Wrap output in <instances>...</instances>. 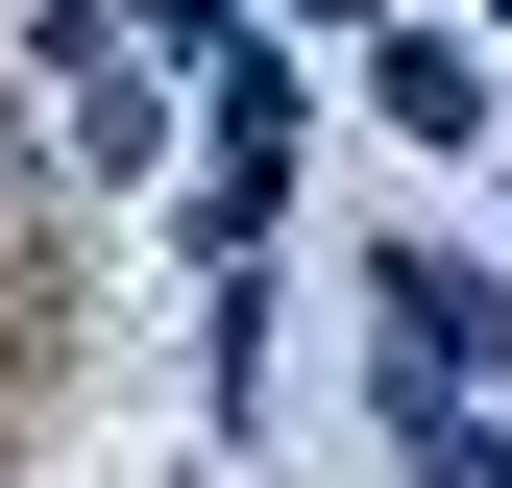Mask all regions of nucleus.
<instances>
[{
	"instance_id": "f257e3e1",
	"label": "nucleus",
	"mask_w": 512,
	"mask_h": 488,
	"mask_svg": "<svg viewBox=\"0 0 512 488\" xmlns=\"http://www.w3.org/2000/svg\"><path fill=\"white\" fill-rule=\"evenodd\" d=\"M366 98H391L415 147H464V122H488V74H464V49H439V25H391V49H366Z\"/></svg>"
},
{
	"instance_id": "f03ea898",
	"label": "nucleus",
	"mask_w": 512,
	"mask_h": 488,
	"mask_svg": "<svg viewBox=\"0 0 512 488\" xmlns=\"http://www.w3.org/2000/svg\"><path fill=\"white\" fill-rule=\"evenodd\" d=\"M415 464H439V488H512V440H488V415H415Z\"/></svg>"
}]
</instances>
